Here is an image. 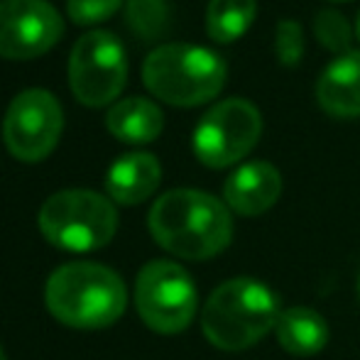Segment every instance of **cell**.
<instances>
[{
    "instance_id": "6da1fadb",
    "label": "cell",
    "mask_w": 360,
    "mask_h": 360,
    "mask_svg": "<svg viewBox=\"0 0 360 360\" xmlns=\"http://www.w3.org/2000/svg\"><path fill=\"white\" fill-rule=\"evenodd\" d=\"M147 226L157 245L184 260H209L226 250L233 238L228 206L199 189L162 194L147 216Z\"/></svg>"
},
{
    "instance_id": "7c38bea8",
    "label": "cell",
    "mask_w": 360,
    "mask_h": 360,
    "mask_svg": "<svg viewBox=\"0 0 360 360\" xmlns=\"http://www.w3.org/2000/svg\"><path fill=\"white\" fill-rule=\"evenodd\" d=\"M319 105L336 118L360 115V52L351 49L326 67L316 84Z\"/></svg>"
},
{
    "instance_id": "ffe728a7",
    "label": "cell",
    "mask_w": 360,
    "mask_h": 360,
    "mask_svg": "<svg viewBox=\"0 0 360 360\" xmlns=\"http://www.w3.org/2000/svg\"><path fill=\"white\" fill-rule=\"evenodd\" d=\"M120 5L123 0H67V15L72 18V22L89 27L108 20L113 13H118Z\"/></svg>"
},
{
    "instance_id": "7a4b0ae2",
    "label": "cell",
    "mask_w": 360,
    "mask_h": 360,
    "mask_svg": "<svg viewBox=\"0 0 360 360\" xmlns=\"http://www.w3.org/2000/svg\"><path fill=\"white\" fill-rule=\"evenodd\" d=\"M44 302L57 321L74 328L113 326L128 307L118 272L98 262H69L49 275Z\"/></svg>"
},
{
    "instance_id": "2e32d148",
    "label": "cell",
    "mask_w": 360,
    "mask_h": 360,
    "mask_svg": "<svg viewBox=\"0 0 360 360\" xmlns=\"http://www.w3.org/2000/svg\"><path fill=\"white\" fill-rule=\"evenodd\" d=\"M257 13V0H211L206 10V32L221 44L236 42L248 32Z\"/></svg>"
},
{
    "instance_id": "30bf717a",
    "label": "cell",
    "mask_w": 360,
    "mask_h": 360,
    "mask_svg": "<svg viewBox=\"0 0 360 360\" xmlns=\"http://www.w3.org/2000/svg\"><path fill=\"white\" fill-rule=\"evenodd\" d=\"M64 34L62 15L47 0H0V57L34 59Z\"/></svg>"
},
{
    "instance_id": "44dd1931",
    "label": "cell",
    "mask_w": 360,
    "mask_h": 360,
    "mask_svg": "<svg viewBox=\"0 0 360 360\" xmlns=\"http://www.w3.org/2000/svg\"><path fill=\"white\" fill-rule=\"evenodd\" d=\"M356 34H358V39H360V13H358V18H356Z\"/></svg>"
},
{
    "instance_id": "9a60e30c",
    "label": "cell",
    "mask_w": 360,
    "mask_h": 360,
    "mask_svg": "<svg viewBox=\"0 0 360 360\" xmlns=\"http://www.w3.org/2000/svg\"><path fill=\"white\" fill-rule=\"evenodd\" d=\"M277 343L294 358L316 356L328 343V323L309 307L285 309L275 326Z\"/></svg>"
},
{
    "instance_id": "8fae6325",
    "label": "cell",
    "mask_w": 360,
    "mask_h": 360,
    "mask_svg": "<svg viewBox=\"0 0 360 360\" xmlns=\"http://www.w3.org/2000/svg\"><path fill=\"white\" fill-rule=\"evenodd\" d=\"M282 194V174L270 162H248L238 167L223 186V199L240 216H260L277 204Z\"/></svg>"
},
{
    "instance_id": "d6986e66",
    "label": "cell",
    "mask_w": 360,
    "mask_h": 360,
    "mask_svg": "<svg viewBox=\"0 0 360 360\" xmlns=\"http://www.w3.org/2000/svg\"><path fill=\"white\" fill-rule=\"evenodd\" d=\"M275 54L285 67H297L304 57V32L302 25L294 20H282L277 22L275 34Z\"/></svg>"
},
{
    "instance_id": "52a82bcc",
    "label": "cell",
    "mask_w": 360,
    "mask_h": 360,
    "mask_svg": "<svg viewBox=\"0 0 360 360\" xmlns=\"http://www.w3.org/2000/svg\"><path fill=\"white\" fill-rule=\"evenodd\" d=\"M135 307L152 331L179 333L196 314V287L181 265L152 260L135 282Z\"/></svg>"
},
{
    "instance_id": "8992f818",
    "label": "cell",
    "mask_w": 360,
    "mask_h": 360,
    "mask_svg": "<svg viewBox=\"0 0 360 360\" xmlns=\"http://www.w3.org/2000/svg\"><path fill=\"white\" fill-rule=\"evenodd\" d=\"M128 81L125 47L113 32L94 30L76 39L69 54V89L89 108L108 105Z\"/></svg>"
},
{
    "instance_id": "9c48e42d",
    "label": "cell",
    "mask_w": 360,
    "mask_h": 360,
    "mask_svg": "<svg viewBox=\"0 0 360 360\" xmlns=\"http://www.w3.org/2000/svg\"><path fill=\"white\" fill-rule=\"evenodd\" d=\"M64 113L54 94L27 89L13 98L3 120L5 147L20 162H39L49 157L62 138Z\"/></svg>"
},
{
    "instance_id": "277c9868",
    "label": "cell",
    "mask_w": 360,
    "mask_h": 360,
    "mask_svg": "<svg viewBox=\"0 0 360 360\" xmlns=\"http://www.w3.org/2000/svg\"><path fill=\"white\" fill-rule=\"evenodd\" d=\"M150 94L172 105H201L216 98L226 84V62L196 44H162L143 64Z\"/></svg>"
},
{
    "instance_id": "4fadbf2b",
    "label": "cell",
    "mask_w": 360,
    "mask_h": 360,
    "mask_svg": "<svg viewBox=\"0 0 360 360\" xmlns=\"http://www.w3.org/2000/svg\"><path fill=\"white\" fill-rule=\"evenodd\" d=\"M162 181V167L150 152H130L115 160L105 176V191L118 204H143L157 191Z\"/></svg>"
},
{
    "instance_id": "ac0fdd59",
    "label": "cell",
    "mask_w": 360,
    "mask_h": 360,
    "mask_svg": "<svg viewBox=\"0 0 360 360\" xmlns=\"http://www.w3.org/2000/svg\"><path fill=\"white\" fill-rule=\"evenodd\" d=\"M314 32H316L319 42L326 49H331V52H336L338 57L351 52L353 30L348 25V20L336 10H321L316 15V20H314Z\"/></svg>"
},
{
    "instance_id": "e0dca14e",
    "label": "cell",
    "mask_w": 360,
    "mask_h": 360,
    "mask_svg": "<svg viewBox=\"0 0 360 360\" xmlns=\"http://www.w3.org/2000/svg\"><path fill=\"white\" fill-rule=\"evenodd\" d=\"M125 22L138 37L157 39L169 30L172 15L165 0H128L125 5Z\"/></svg>"
},
{
    "instance_id": "7402d4cb",
    "label": "cell",
    "mask_w": 360,
    "mask_h": 360,
    "mask_svg": "<svg viewBox=\"0 0 360 360\" xmlns=\"http://www.w3.org/2000/svg\"><path fill=\"white\" fill-rule=\"evenodd\" d=\"M0 360H8V358H5V351H3V346H0Z\"/></svg>"
},
{
    "instance_id": "603a6c76",
    "label": "cell",
    "mask_w": 360,
    "mask_h": 360,
    "mask_svg": "<svg viewBox=\"0 0 360 360\" xmlns=\"http://www.w3.org/2000/svg\"><path fill=\"white\" fill-rule=\"evenodd\" d=\"M358 297H360V277H358Z\"/></svg>"
},
{
    "instance_id": "3957f363",
    "label": "cell",
    "mask_w": 360,
    "mask_h": 360,
    "mask_svg": "<svg viewBox=\"0 0 360 360\" xmlns=\"http://www.w3.org/2000/svg\"><path fill=\"white\" fill-rule=\"evenodd\" d=\"M280 314V297L265 282L233 277L206 299L201 328L221 351H245L275 331Z\"/></svg>"
},
{
    "instance_id": "ba28073f",
    "label": "cell",
    "mask_w": 360,
    "mask_h": 360,
    "mask_svg": "<svg viewBox=\"0 0 360 360\" xmlns=\"http://www.w3.org/2000/svg\"><path fill=\"white\" fill-rule=\"evenodd\" d=\"M262 135V115L250 101L228 98L216 103L194 130V155L201 165L223 169L240 162Z\"/></svg>"
},
{
    "instance_id": "5bb4252c",
    "label": "cell",
    "mask_w": 360,
    "mask_h": 360,
    "mask_svg": "<svg viewBox=\"0 0 360 360\" xmlns=\"http://www.w3.org/2000/svg\"><path fill=\"white\" fill-rule=\"evenodd\" d=\"M105 128L113 138L128 145H145L160 138L165 128V115L160 105L143 96H133L120 103H115L105 115Z\"/></svg>"
},
{
    "instance_id": "5b68a950",
    "label": "cell",
    "mask_w": 360,
    "mask_h": 360,
    "mask_svg": "<svg viewBox=\"0 0 360 360\" xmlns=\"http://www.w3.org/2000/svg\"><path fill=\"white\" fill-rule=\"evenodd\" d=\"M39 231L62 250H98L113 240L118 231V214L113 204L96 191L64 189L42 204Z\"/></svg>"
}]
</instances>
